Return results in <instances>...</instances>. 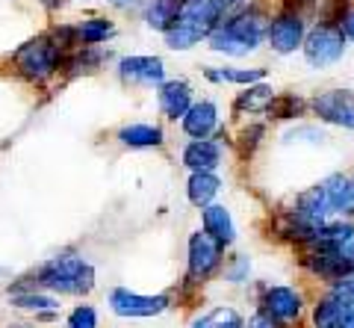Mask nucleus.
Here are the masks:
<instances>
[{
  "label": "nucleus",
  "instance_id": "obj_1",
  "mask_svg": "<svg viewBox=\"0 0 354 328\" xmlns=\"http://www.w3.org/2000/svg\"><path fill=\"white\" fill-rule=\"evenodd\" d=\"M36 287L57 296H88L95 290V266L83 255H57L36 269Z\"/></svg>",
  "mask_w": 354,
  "mask_h": 328
},
{
  "label": "nucleus",
  "instance_id": "obj_2",
  "mask_svg": "<svg viewBox=\"0 0 354 328\" xmlns=\"http://www.w3.org/2000/svg\"><path fill=\"white\" fill-rule=\"evenodd\" d=\"M269 39V21H266L257 9H245L236 21L227 27L213 30L209 36V48L216 53H227V57H248L260 48V42Z\"/></svg>",
  "mask_w": 354,
  "mask_h": 328
},
{
  "label": "nucleus",
  "instance_id": "obj_3",
  "mask_svg": "<svg viewBox=\"0 0 354 328\" xmlns=\"http://www.w3.org/2000/svg\"><path fill=\"white\" fill-rule=\"evenodd\" d=\"M109 311L121 320H151V316H160L165 308H169V296H145V293L127 290V287H115L109 293Z\"/></svg>",
  "mask_w": 354,
  "mask_h": 328
},
{
  "label": "nucleus",
  "instance_id": "obj_4",
  "mask_svg": "<svg viewBox=\"0 0 354 328\" xmlns=\"http://www.w3.org/2000/svg\"><path fill=\"white\" fill-rule=\"evenodd\" d=\"M342 53H346V33L339 27H328L319 24L310 36L304 39V60L313 65V69H325V65H334Z\"/></svg>",
  "mask_w": 354,
  "mask_h": 328
},
{
  "label": "nucleus",
  "instance_id": "obj_5",
  "mask_svg": "<svg viewBox=\"0 0 354 328\" xmlns=\"http://www.w3.org/2000/svg\"><path fill=\"white\" fill-rule=\"evenodd\" d=\"M59 48L62 45H53L48 39H36V42H30V45H24L15 53L21 74H27L30 80L50 78V74L59 69Z\"/></svg>",
  "mask_w": 354,
  "mask_h": 328
},
{
  "label": "nucleus",
  "instance_id": "obj_6",
  "mask_svg": "<svg viewBox=\"0 0 354 328\" xmlns=\"http://www.w3.org/2000/svg\"><path fill=\"white\" fill-rule=\"evenodd\" d=\"M221 255H225V248H221L204 228L195 231L189 237V278L207 281L221 266Z\"/></svg>",
  "mask_w": 354,
  "mask_h": 328
},
{
  "label": "nucleus",
  "instance_id": "obj_7",
  "mask_svg": "<svg viewBox=\"0 0 354 328\" xmlns=\"http://www.w3.org/2000/svg\"><path fill=\"white\" fill-rule=\"evenodd\" d=\"M313 113L328 125L354 130V95L348 89H330L313 98Z\"/></svg>",
  "mask_w": 354,
  "mask_h": 328
},
{
  "label": "nucleus",
  "instance_id": "obj_8",
  "mask_svg": "<svg viewBox=\"0 0 354 328\" xmlns=\"http://www.w3.org/2000/svg\"><path fill=\"white\" fill-rule=\"evenodd\" d=\"M260 308L274 316L281 325L283 322H295L304 311V299L295 287H286V284H274V287H266L263 290V299H260Z\"/></svg>",
  "mask_w": 354,
  "mask_h": 328
},
{
  "label": "nucleus",
  "instance_id": "obj_9",
  "mask_svg": "<svg viewBox=\"0 0 354 328\" xmlns=\"http://www.w3.org/2000/svg\"><path fill=\"white\" fill-rule=\"evenodd\" d=\"M269 45L278 53H292L295 48H304V18L286 9L269 24Z\"/></svg>",
  "mask_w": 354,
  "mask_h": 328
},
{
  "label": "nucleus",
  "instance_id": "obj_10",
  "mask_svg": "<svg viewBox=\"0 0 354 328\" xmlns=\"http://www.w3.org/2000/svg\"><path fill=\"white\" fill-rule=\"evenodd\" d=\"M201 228L216 239L221 248L234 246L236 243V225H234V216L225 204H209L201 210Z\"/></svg>",
  "mask_w": 354,
  "mask_h": 328
},
{
  "label": "nucleus",
  "instance_id": "obj_11",
  "mask_svg": "<svg viewBox=\"0 0 354 328\" xmlns=\"http://www.w3.org/2000/svg\"><path fill=\"white\" fill-rule=\"evenodd\" d=\"M295 219H301V222L307 225H325L328 222V216H330V204L325 199V190H322V183H316V187H310L304 190L301 195L295 199V207L290 210Z\"/></svg>",
  "mask_w": 354,
  "mask_h": 328
},
{
  "label": "nucleus",
  "instance_id": "obj_12",
  "mask_svg": "<svg viewBox=\"0 0 354 328\" xmlns=\"http://www.w3.org/2000/svg\"><path fill=\"white\" fill-rule=\"evenodd\" d=\"M221 163V145L213 139H192L183 148V166L192 172H216Z\"/></svg>",
  "mask_w": 354,
  "mask_h": 328
},
{
  "label": "nucleus",
  "instance_id": "obj_13",
  "mask_svg": "<svg viewBox=\"0 0 354 328\" xmlns=\"http://www.w3.org/2000/svg\"><path fill=\"white\" fill-rule=\"evenodd\" d=\"M9 304L18 311H30L36 313V320L48 322V320H57L59 313V302L50 296V293H41V290H27V293H12L9 296Z\"/></svg>",
  "mask_w": 354,
  "mask_h": 328
},
{
  "label": "nucleus",
  "instance_id": "obj_14",
  "mask_svg": "<svg viewBox=\"0 0 354 328\" xmlns=\"http://www.w3.org/2000/svg\"><path fill=\"white\" fill-rule=\"evenodd\" d=\"M218 125V109L213 101H201V104H192L189 113L183 116V130L189 134L192 139H207L209 134L216 130Z\"/></svg>",
  "mask_w": 354,
  "mask_h": 328
},
{
  "label": "nucleus",
  "instance_id": "obj_15",
  "mask_svg": "<svg viewBox=\"0 0 354 328\" xmlns=\"http://www.w3.org/2000/svg\"><path fill=\"white\" fill-rule=\"evenodd\" d=\"M121 78L133 83H162L165 69L157 57H127L121 60Z\"/></svg>",
  "mask_w": 354,
  "mask_h": 328
},
{
  "label": "nucleus",
  "instance_id": "obj_16",
  "mask_svg": "<svg viewBox=\"0 0 354 328\" xmlns=\"http://www.w3.org/2000/svg\"><path fill=\"white\" fill-rule=\"evenodd\" d=\"M218 190H221V181L216 172H192L189 181H186V199H189V204L201 207V210L213 204Z\"/></svg>",
  "mask_w": 354,
  "mask_h": 328
},
{
  "label": "nucleus",
  "instance_id": "obj_17",
  "mask_svg": "<svg viewBox=\"0 0 354 328\" xmlns=\"http://www.w3.org/2000/svg\"><path fill=\"white\" fill-rule=\"evenodd\" d=\"M186 0H153V3L145 9V21L151 30L169 33L171 27H177V21L183 18Z\"/></svg>",
  "mask_w": 354,
  "mask_h": 328
},
{
  "label": "nucleus",
  "instance_id": "obj_18",
  "mask_svg": "<svg viewBox=\"0 0 354 328\" xmlns=\"http://www.w3.org/2000/svg\"><path fill=\"white\" fill-rule=\"evenodd\" d=\"M160 107H162V113L169 118L186 116L189 113V107H192V89L186 83H180V80L165 83L160 89Z\"/></svg>",
  "mask_w": 354,
  "mask_h": 328
},
{
  "label": "nucleus",
  "instance_id": "obj_19",
  "mask_svg": "<svg viewBox=\"0 0 354 328\" xmlns=\"http://www.w3.org/2000/svg\"><path fill=\"white\" fill-rule=\"evenodd\" d=\"M325 199L330 204V213H351V178L348 174H328L322 181Z\"/></svg>",
  "mask_w": 354,
  "mask_h": 328
},
{
  "label": "nucleus",
  "instance_id": "obj_20",
  "mask_svg": "<svg viewBox=\"0 0 354 328\" xmlns=\"http://www.w3.org/2000/svg\"><path fill=\"white\" fill-rule=\"evenodd\" d=\"M189 328H245V320H242V313L236 308H230V304H216V308L198 313L189 322Z\"/></svg>",
  "mask_w": 354,
  "mask_h": 328
},
{
  "label": "nucleus",
  "instance_id": "obj_21",
  "mask_svg": "<svg viewBox=\"0 0 354 328\" xmlns=\"http://www.w3.org/2000/svg\"><path fill=\"white\" fill-rule=\"evenodd\" d=\"M118 139L127 148H157L162 145V130L153 125H127L118 130Z\"/></svg>",
  "mask_w": 354,
  "mask_h": 328
},
{
  "label": "nucleus",
  "instance_id": "obj_22",
  "mask_svg": "<svg viewBox=\"0 0 354 328\" xmlns=\"http://www.w3.org/2000/svg\"><path fill=\"white\" fill-rule=\"evenodd\" d=\"M313 328H342V304L330 293L313 304Z\"/></svg>",
  "mask_w": 354,
  "mask_h": 328
},
{
  "label": "nucleus",
  "instance_id": "obj_23",
  "mask_svg": "<svg viewBox=\"0 0 354 328\" xmlns=\"http://www.w3.org/2000/svg\"><path fill=\"white\" fill-rule=\"evenodd\" d=\"M204 3L216 21V30L227 27L230 21H236L242 12H245V0H204Z\"/></svg>",
  "mask_w": 354,
  "mask_h": 328
},
{
  "label": "nucleus",
  "instance_id": "obj_24",
  "mask_svg": "<svg viewBox=\"0 0 354 328\" xmlns=\"http://www.w3.org/2000/svg\"><path fill=\"white\" fill-rule=\"evenodd\" d=\"M266 113L272 118H278V122H286V118H298L304 113V101L295 95H274L272 104L266 107Z\"/></svg>",
  "mask_w": 354,
  "mask_h": 328
},
{
  "label": "nucleus",
  "instance_id": "obj_25",
  "mask_svg": "<svg viewBox=\"0 0 354 328\" xmlns=\"http://www.w3.org/2000/svg\"><path fill=\"white\" fill-rule=\"evenodd\" d=\"M272 89L266 83H257V86H248L245 92L239 95V101H236V109H248V113H257V109H266L272 104Z\"/></svg>",
  "mask_w": 354,
  "mask_h": 328
},
{
  "label": "nucleus",
  "instance_id": "obj_26",
  "mask_svg": "<svg viewBox=\"0 0 354 328\" xmlns=\"http://www.w3.org/2000/svg\"><path fill=\"white\" fill-rule=\"evenodd\" d=\"M109 33H113V27H109V21H104V18H88L77 27V36H80L83 45H97V42H104Z\"/></svg>",
  "mask_w": 354,
  "mask_h": 328
},
{
  "label": "nucleus",
  "instance_id": "obj_27",
  "mask_svg": "<svg viewBox=\"0 0 354 328\" xmlns=\"http://www.w3.org/2000/svg\"><path fill=\"white\" fill-rule=\"evenodd\" d=\"M251 278V257L248 255H234L225 264V281L227 284H245Z\"/></svg>",
  "mask_w": 354,
  "mask_h": 328
},
{
  "label": "nucleus",
  "instance_id": "obj_28",
  "mask_svg": "<svg viewBox=\"0 0 354 328\" xmlns=\"http://www.w3.org/2000/svg\"><path fill=\"white\" fill-rule=\"evenodd\" d=\"M209 80H227V83H260L266 78L263 69H248V71H207Z\"/></svg>",
  "mask_w": 354,
  "mask_h": 328
},
{
  "label": "nucleus",
  "instance_id": "obj_29",
  "mask_svg": "<svg viewBox=\"0 0 354 328\" xmlns=\"http://www.w3.org/2000/svg\"><path fill=\"white\" fill-rule=\"evenodd\" d=\"M65 328H97V311L92 304H77V308L65 316Z\"/></svg>",
  "mask_w": 354,
  "mask_h": 328
},
{
  "label": "nucleus",
  "instance_id": "obj_30",
  "mask_svg": "<svg viewBox=\"0 0 354 328\" xmlns=\"http://www.w3.org/2000/svg\"><path fill=\"white\" fill-rule=\"evenodd\" d=\"M351 12L346 0H328V3L322 6V24L328 27H339L342 21H346V15Z\"/></svg>",
  "mask_w": 354,
  "mask_h": 328
},
{
  "label": "nucleus",
  "instance_id": "obj_31",
  "mask_svg": "<svg viewBox=\"0 0 354 328\" xmlns=\"http://www.w3.org/2000/svg\"><path fill=\"white\" fill-rule=\"evenodd\" d=\"M245 328H281V322L274 320V316H269V313H266V311L260 308V311H254V313L248 316Z\"/></svg>",
  "mask_w": 354,
  "mask_h": 328
},
{
  "label": "nucleus",
  "instance_id": "obj_32",
  "mask_svg": "<svg viewBox=\"0 0 354 328\" xmlns=\"http://www.w3.org/2000/svg\"><path fill=\"white\" fill-rule=\"evenodd\" d=\"M337 251H339V255H342V257H346V260H348V264L354 266V239H348V243H342V246H339Z\"/></svg>",
  "mask_w": 354,
  "mask_h": 328
},
{
  "label": "nucleus",
  "instance_id": "obj_33",
  "mask_svg": "<svg viewBox=\"0 0 354 328\" xmlns=\"http://www.w3.org/2000/svg\"><path fill=\"white\" fill-rule=\"evenodd\" d=\"M339 30L342 33H346V36L348 39H354V9H351V12L346 15V21H342V24H339Z\"/></svg>",
  "mask_w": 354,
  "mask_h": 328
},
{
  "label": "nucleus",
  "instance_id": "obj_34",
  "mask_svg": "<svg viewBox=\"0 0 354 328\" xmlns=\"http://www.w3.org/2000/svg\"><path fill=\"white\" fill-rule=\"evenodd\" d=\"M113 3H118V6H130V3H136V0H113Z\"/></svg>",
  "mask_w": 354,
  "mask_h": 328
},
{
  "label": "nucleus",
  "instance_id": "obj_35",
  "mask_svg": "<svg viewBox=\"0 0 354 328\" xmlns=\"http://www.w3.org/2000/svg\"><path fill=\"white\" fill-rule=\"evenodd\" d=\"M351 213H354V178H351Z\"/></svg>",
  "mask_w": 354,
  "mask_h": 328
},
{
  "label": "nucleus",
  "instance_id": "obj_36",
  "mask_svg": "<svg viewBox=\"0 0 354 328\" xmlns=\"http://www.w3.org/2000/svg\"><path fill=\"white\" fill-rule=\"evenodd\" d=\"M186 3H201V0H186Z\"/></svg>",
  "mask_w": 354,
  "mask_h": 328
}]
</instances>
